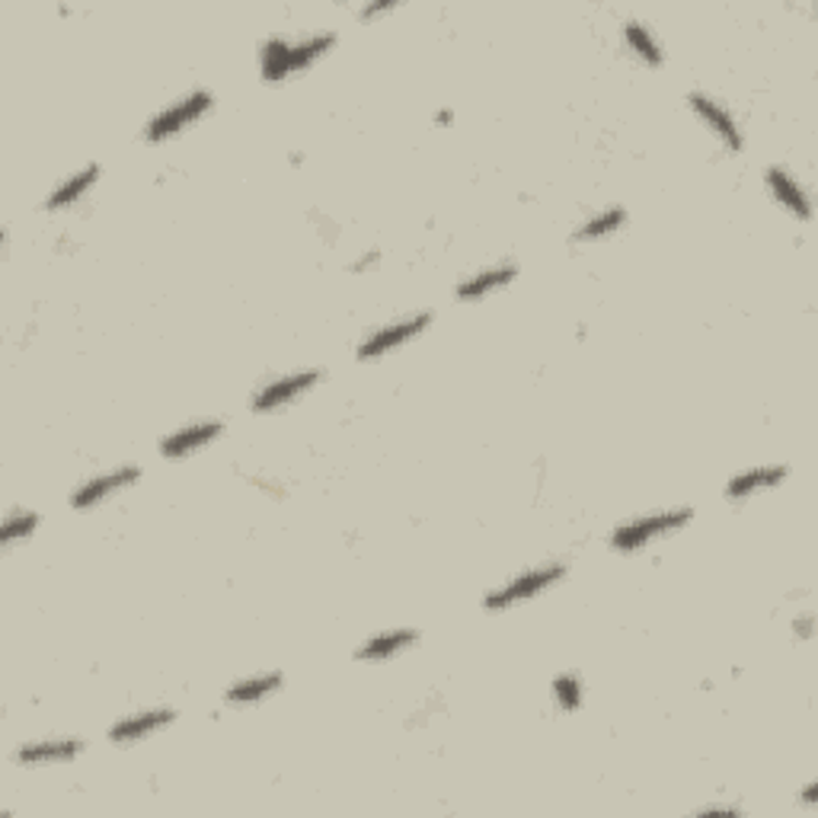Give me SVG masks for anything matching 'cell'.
Listing matches in <instances>:
<instances>
[{"instance_id": "d6986e66", "label": "cell", "mask_w": 818, "mask_h": 818, "mask_svg": "<svg viewBox=\"0 0 818 818\" xmlns=\"http://www.w3.org/2000/svg\"><path fill=\"white\" fill-rule=\"evenodd\" d=\"M624 42H627V48H630L640 61H646L649 68H659V65L665 61V52L659 48V42L652 38L649 26L640 23V20L624 23Z\"/></svg>"}, {"instance_id": "7402d4cb", "label": "cell", "mask_w": 818, "mask_h": 818, "mask_svg": "<svg viewBox=\"0 0 818 818\" xmlns=\"http://www.w3.org/2000/svg\"><path fill=\"white\" fill-rule=\"evenodd\" d=\"M701 816H742V806H722V803H713V806H704Z\"/></svg>"}, {"instance_id": "3957f363", "label": "cell", "mask_w": 818, "mask_h": 818, "mask_svg": "<svg viewBox=\"0 0 818 818\" xmlns=\"http://www.w3.org/2000/svg\"><path fill=\"white\" fill-rule=\"evenodd\" d=\"M560 579H567V567L563 563H544V567L522 572V575L508 579L505 585L493 589L483 598V607L486 610H508V607L525 605V602H531L537 595H544L547 589H553Z\"/></svg>"}, {"instance_id": "30bf717a", "label": "cell", "mask_w": 818, "mask_h": 818, "mask_svg": "<svg viewBox=\"0 0 818 818\" xmlns=\"http://www.w3.org/2000/svg\"><path fill=\"white\" fill-rule=\"evenodd\" d=\"M224 435V423L221 419H202V423H192V426H182L177 432H170L164 441H160V455L167 461H182L195 451H202L205 445H212Z\"/></svg>"}, {"instance_id": "6da1fadb", "label": "cell", "mask_w": 818, "mask_h": 818, "mask_svg": "<svg viewBox=\"0 0 818 818\" xmlns=\"http://www.w3.org/2000/svg\"><path fill=\"white\" fill-rule=\"evenodd\" d=\"M336 33H314V36H301V38H288V36H272L262 42V52H259V71H262V80L269 83H279V80H288L291 74L307 71L311 65H317L326 52L336 48Z\"/></svg>"}, {"instance_id": "ffe728a7", "label": "cell", "mask_w": 818, "mask_h": 818, "mask_svg": "<svg viewBox=\"0 0 818 818\" xmlns=\"http://www.w3.org/2000/svg\"><path fill=\"white\" fill-rule=\"evenodd\" d=\"M38 528V512H10L7 518H3V531H0V544L3 547H13V544H20V540H30Z\"/></svg>"}, {"instance_id": "484cf974", "label": "cell", "mask_w": 818, "mask_h": 818, "mask_svg": "<svg viewBox=\"0 0 818 818\" xmlns=\"http://www.w3.org/2000/svg\"><path fill=\"white\" fill-rule=\"evenodd\" d=\"M803 803H806V806H813V803H816V783H809V786L803 789Z\"/></svg>"}, {"instance_id": "8992f818", "label": "cell", "mask_w": 818, "mask_h": 818, "mask_svg": "<svg viewBox=\"0 0 818 818\" xmlns=\"http://www.w3.org/2000/svg\"><path fill=\"white\" fill-rule=\"evenodd\" d=\"M321 368H304V371H291V374H282L269 384H262L259 391L253 393L249 400V410L253 413H279L291 406L294 400H301L307 391H314L321 384Z\"/></svg>"}, {"instance_id": "9a60e30c", "label": "cell", "mask_w": 818, "mask_h": 818, "mask_svg": "<svg viewBox=\"0 0 818 818\" xmlns=\"http://www.w3.org/2000/svg\"><path fill=\"white\" fill-rule=\"evenodd\" d=\"M103 177V170H100V164H87L83 170H77L71 177L65 179L58 189H52L48 195H45V202H42V209L45 212H61V209H71L77 205L93 186H97V179Z\"/></svg>"}, {"instance_id": "7a4b0ae2", "label": "cell", "mask_w": 818, "mask_h": 818, "mask_svg": "<svg viewBox=\"0 0 818 818\" xmlns=\"http://www.w3.org/2000/svg\"><path fill=\"white\" fill-rule=\"evenodd\" d=\"M694 522V508H665V512H652V515H642V518H634L620 528H614L607 544L617 550V553H634V550H642L649 547L652 540L659 537H669V534L681 531Z\"/></svg>"}, {"instance_id": "4fadbf2b", "label": "cell", "mask_w": 818, "mask_h": 818, "mask_svg": "<svg viewBox=\"0 0 818 818\" xmlns=\"http://www.w3.org/2000/svg\"><path fill=\"white\" fill-rule=\"evenodd\" d=\"M515 279H518V266L515 262H496L490 269H480V272L461 279L458 288H455V298L458 301H480V298L493 294L498 288L512 285Z\"/></svg>"}, {"instance_id": "603a6c76", "label": "cell", "mask_w": 818, "mask_h": 818, "mask_svg": "<svg viewBox=\"0 0 818 818\" xmlns=\"http://www.w3.org/2000/svg\"><path fill=\"white\" fill-rule=\"evenodd\" d=\"M396 3L393 0H378V3H365L361 7V16H378V13H388V10H393Z\"/></svg>"}, {"instance_id": "277c9868", "label": "cell", "mask_w": 818, "mask_h": 818, "mask_svg": "<svg viewBox=\"0 0 818 818\" xmlns=\"http://www.w3.org/2000/svg\"><path fill=\"white\" fill-rule=\"evenodd\" d=\"M214 107L212 90H192L182 100L170 103L164 112H157L147 125H144V142L160 144L173 138L179 132H186L189 125H195L209 109Z\"/></svg>"}, {"instance_id": "8fae6325", "label": "cell", "mask_w": 818, "mask_h": 818, "mask_svg": "<svg viewBox=\"0 0 818 818\" xmlns=\"http://www.w3.org/2000/svg\"><path fill=\"white\" fill-rule=\"evenodd\" d=\"M786 467L783 463H767V467H751V470H742L736 473L729 483H726V498L732 502H742V498L758 496V493H767V490H777L783 480H786Z\"/></svg>"}, {"instance_id": "e0dca14e", "label": "cell", "mask_w": 818, "mask_h": 818, "mask_svg": "<svg viewBox=\"0 0 818 818\" xmlns=\"http://www.w3.org/2000/svg\"><path fill=\"white\" fill-rule=\"evenodd\" d=\"M282 687H285V675H279V672L253 675L244 677V681H237V684H231V687L224 691V701L234 704V707H249V704H259V701L279 694Z\"/></svg>"}, {"instance_id": "52a82bcc", "label": "cell", "mask_w": 818, "mask_h": 818, "mask_svg": "<svg viewBox=\"0 0 818 818\" xmlns=\"http://www.w3.org/2000/svg\"><path fill=\"white\" fill-rule=\"evenodd\" d=\"M138 480H142V467H138V463H122V467H112L107 473H97V477L83 480V483L74 490L68 502H71V508H77V512H87V508L107 502L109 496H115V493L135 486Z\"/></svg>"}, {"instance_id": "cb8c5ba5", "label": "cell", "mask_w": 818, "mask_h": 818, "mask_svg": "<svg viewBox=\"0 0 818 818\" xmlns=\"http://www.w3.org/2000/svg\"><path fill=\"white\" fill-rule=\"evenodd\" d=\"M378 259H381V253H378V249L365 253V259H361V262H352V272H365V269H371V266H374Z\"/></svg>"}, {"instance_id": "5b68a950", "label": "cell", "mask_w": 818, "mask_h": 818, "mask_svg": "<svg viewBox=\"0 0 818 818\" xmlns=\"http://www.w3.org/2000/svg\"><path fill=\"white\" fill-rule=\"evenodd\" d=\"M432 326V314L423 311V314H410V317H400V321L388 323V326H378L374 333H368L361 343H358L356 358L358 361H374V358H384L396 352L400 346L419 339Z\"/></svg>"}, {"instance_id": "5bb4252c", "label": "cell", "mask_w": 818, "mask_h": 818, "mask_svg": "<svg viewBox=\"0 0 818 818\" xmlns=\"http://www.w3.org/2000/svg\"><path fill=\"white\" fill-rule=\"evenodd\" d=\"M87 742L83 739H38L16 751V764H68L77 754H83Z\"/></svg>"}, {"instance_id": "2e32d148", "label": "cell", "mask_w": 818, "mask_h": 818, "mask_svg": "<svg viewBox=\"0 0 818 818\" xmlns=\"http://www.w3.org/2000/svg\"><path fill=\"white\" fill-rule=\"evenodd\" d=\"M419 642V630H388V634H374L368 640L361 642L356 649V659L361 662H388V659H396L400 652L413 649Z\"/></svg>"}, {"instance_id": "ba28073f", "label": "cell", "mask_w": 818, "mask_h": 818, "mask_svg": "<svg viewBox=\"0 0 818 818\" xmlns=\"http://www.w3.org/2000/svg\"><path fill=\"white\" fill-rule=\"evenodd\" d=\"M173 722H177V710L173 707H154V710L122 716L119 722L109 726L107 736L112 746H135V742H142V739L160 732V729H167V726H173Z\"/></svg>"}, {"instance_id": "7c38bea8", "label": "cell", "mask_w": 818, "mask_h": 818, "mask_svg": "<svg viewBox=\"0 0 818 818\" xmlns=\"http://www.w3.org/2000/svg\"><path fill=\"white\" fill-rule=\"evenodd\" d=\"M764 182H767V189L774 192V199H777V205H781L783 212H789L793 217H799V221H809V217H813V202H809L806 189L799 186V179L793 177L789 170L771 167V170L764 173Z\"/></svg>"}, {"instance_id": "44dd1931", "label": "cell", "mask_w": 818, "mask_h": 818, "mask_svg": "<svg viewBox=\"0 0 818 818\" xmlns=\"http://www.w3.org/2000/svg\"><path fill=\"white\" fill-rule=\"evenodd\" d=\"M553 701H557V707L563 713L579 710L585 704V687H582L579 675L567 672V675L553 677Z\"/></svg>"}, {"instance_id": "d4e9b609", "label": "cell", "mask_w": 818, "mask_h": 818, "mask_svg": "<svg viewBox=\"0 0 818 818\" xmlns=\"http://www.w3.org/2000/svg\"><path fill=\"white\" fill-rule=\"evenodd\" d=\"M435 122L451 125V122H455V112H451V109H441V112H435Z\"/></svg>"}, {"instance_id": "ac0fdd59", "label": "cell", "mask_w": 818, "mask_h": 818, "mask_svg": "<svg viewBox=\"0 0 818 818\" xmlns=\"http://www.w3.org/2000/svg\"><path fill=\"white\" fill-rule=\"evenodd\" d=\"M627 224V209L624 205H610L605 212L592 214L589 221H582L572 234V240L579 244H592V240H605L610 234H617Z\"/></svg>"}, {"instance_id": "9c48e42d", "label": "cell", "mask_w": 818, "mask_h": 818, "mask_svg": "<svg viewBox=\"0 0 818 818\" xmlns=\"http://www.w3.org/2000/svg\"><path fill=\"white\" fill-rule=\"evenodd\" d=\"M687 107L697 112V119H701L713 135L732 150V154H739V150L746 147V135H742L739 122L729 115V109L722 107V103H716L707 93H691V97H687Z\"/></svg>"}]
</instances>
